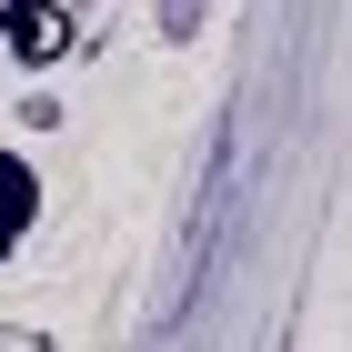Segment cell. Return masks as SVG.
<instances>
[{"mask_svg":"<svg viewBox=\"0 0 352 352\" xmlns=\"http://www.w3.org/2000/svg\"><path fill=\"white\" fill-rule=\"evenodd\" d=\"M0 51L21 60V71H60V60L81 51L71 0H0Z\"/></svg>","mask_w":352,"mask_h":352,"instance_id":"6da1fadb","label":"cell"},{"mask_svg":"<svg viewBox=\"0 0 352 352\" xmlns=\"http://www.w3.org/2000/svg\"><path fill=\"white\" fill-rule=\"evenodd\" d=\"M30 221H41V171L30 151H0V262L30 242Z\"/></svg>","mask_w":352,"mask_h":352,"instance_id":"7a4b0ae2","label":"cell"},{"mask_svg":"<svg viewBox=\"0 0 352 352\" xmlns=\"http://www.w3.org/2000/svg\"><path fill=\"white\" fill-rule=\"evenodd\" d=\"M201 30V0H162V41H191Z\"/></svg>","mask_w":352,"mask_h":352,"instance_id":"3957f363","label":"cell"}]
</instances>
